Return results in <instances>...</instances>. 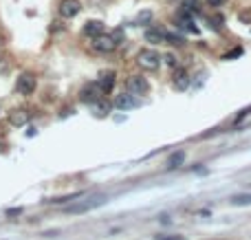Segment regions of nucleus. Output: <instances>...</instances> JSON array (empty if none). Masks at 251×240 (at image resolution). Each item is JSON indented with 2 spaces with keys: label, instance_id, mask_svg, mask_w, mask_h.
I'll list each match as a JSON object with an SVG mask.
<instances>
[{
  "label": "nucleus",
  "instance_id": "21",
  "mask_svg": "<svg viewBox=\"0 0 251 240\" xmlns=\"http://www.w3.org/2000/svg\"><path fill=\"white\" fill-rule=\"evenodd\" d=\"M240 53H242V48H234V51L232 53H227V55H225V58H236V55H240Z\"/></svg>",
  "mask_w": 251,
  "mask_h": 240
},
{
  "label": "nucleus",
  "instance_id": "9",
  "mask_svg": "<svg viewBox=\"0 0 251 240\" xmlns=\"http://www.w3.org/2000/svg\"><path fill=\"white\" fill-rule=\"evenodd\" d=\"M174 88L176 91H185V88L190 86V75L183 71V68H174Z\"/></svg>",
  "mask_w": 251,
  "mask_h": 240
},
{
  "label": "nucleus",
  "instance_id": "17",
  "mask_svg": "<svg viewBox=\"0 0 251 240\" xmlns=\"http://www.w3.org/2000/svg\"><path fill=\"white\" fill-rule=\"evenodd\" d=\"M163 62L170 68H179V58H176L174 53H166V55H163Z\"/></svg>",
  "mask_w": 251,
  "mask_h": 240
},
{
  "label": "nucleus",
  "instance_id": "15",
  "mask_svg": "<svg viewBox=\"0 0 251 240\" xmlns=\"http://www.w3.org/2000/svg\"><path fill=\"white\" fill-rule=\"evenodd\" d=\"M101 31H104V24H101L100 20H90V22H86V27H84L86 35H97V33H101Z\"/></svg>",
  "mask_w": 251,
  "mask_h": 240
},
{
  "label": "nucleus",
  "instance_id": "10",
  "mask_svg": "<svg viewBox=\"0 0 251 240\" xmlns=\"http://www.w3.org/2000/svg\"><path fill=\"white\" fill-rule=\"evenodd\" d=\"M115 86V73H104L101 77H97V88H100V93H110Z\"/></svg>",
  "mask_w": 251,
  "mask_h": 240
},
{
  "label": "nucleus",
  "instance_id": "14",
  "mask_svg": "<svg viewBox=\"0 0 251 240\" xmlns=\"http://www.w3.org/2000/svg\"><path fill=\"white\" fill-rule=\"evenodd\" d=\"M146 40L150 44H163V42H166V33L159 31V29H148L146 31Z\"/></svg>",
  "mask_w": 251,
  "mask_h": 240
},
{
  "label": "nucleus",
  "instance_id": "1",
  "mask_svg": "<svg viewBox=\"0 0 251 240\" xmlns=\"http://www.w3.org/2000/svg\"><path fill=\"white\" fill-rule=\"evenodd\" d=\"M159 64H161V55L154 48H141L137 53V66L141 71H156Z\"/></svg>",
  "mask_w": 251,
  "mask_h": 240
},
{
  "label": "nucleus",
  "instance_id": "5",
  "mask_svg": "<svg viewBox=\"0 0 251 240\" xmlns=\"http://www.w3.org/2000/svg\"><path fill=\"white\" fill-rule=\"evenodd\" d=\"M57 11H60V16L64 20H71L82 11V2L80 0H62L60 7H57Z\"/></svg>",
  "mask_w": 251,
  "mask_h": 240
},
{
  "label": "nucleus",
  "instance_id": "2",
  "mask_svg": "<svg viewBox=\"0 0 251 240\" xmlns=\"http://www.w3.org/2000/svg\"><path fill=\"white\" fill-rule=\"evenodd\" d=\"M117 40H115V35H108V33H97V35H93V48L95 51H100V53H113L115 48H117Z\"/></svg>",
  "mask_w": 251,
  "mask_h": 240
},
{
  "label": "nucleus",
  "instance_id": "23",
  "mask_svg": "<svg viewBox=\"0 0 251 240\" xmlns=\"http://www.w3.org/2000/svg\"><path fill=\"white\" fill-rule=\"evenodd\" d=\"M209 5H223V0H209Z\"/></svg>",
  "mask_w": 251,
  "mask_h": 240
},
{
  "label": "nucleus",
  "instance_id": "4",
  "mask_svg": "<svg viewBox=\"0 0 251 240\" xmlns=\"http://www.w3.org/2000/svg\"><path fill=\"white\" fill-rule=\"evenodd\" d=\"M126 86H128V93H133V95H146L150 84H148V80L143 75H130L126 80Z\"/></svg>",
  "mask_w": 251,
  "mask_h": 240
},
{
  "label": "nucleus",
  "instance_id": "19",
  "mask_svg": "<svg viewBox=\"0 0 251 240\" xmlns=\"http://www.w3.org/2000/svg\"><path fill=\"white\" fill-rule=\"evenodd\" d=\"M20 214H22V209H20V207H14V209H7V216H20Z\"/></svg>",
  "mask_w": 251,
  "mask_h": 240
},
{
  "label": "nucleus",
  "instance_id": "22",
  "mask_svg": "<svg viewBox=\"0 0 251 240\" xmlns=\"http://www.w3.org/2000/svg\"><path fill=\"white\" fill-rule=\"evenodd\" d=\"M212 22H214L216 29H218V27H223V16H220V18H218V16H216V18H212Z\"/></svg>",
  "mask_w": 251,
  "mask_h": 240
},
{
  "label": "nucleus",
  "instance_id": "7",
  "mask_svg": "<svg viewBox=\"0 0 251 240\" xmlns=\"http://www.w3.org/2000/svg\"><path fill=\"white\" fill-rule=\"evenodd\" d=\"M29 119H31V112L24 111V108H14V111L9 112V124L16 126V128H20V126H27Z\"/></svg>",
  "mask_w": 251,
  "mask_h": 240
},
{
  "label": "nucleus",
  "instance_id": "3",
  "mask_svg": "<svg viewBox=\"0 0 251 240\" xmlns=\"http://www.w3.org/2000/svg\"><path fill=\"white\" fill-rule=\"evenodd\" d=\"M38 86V80H35L33 73H20L18 80H16V91L20 95H31Z\"/></svg>",
  "mask_w": 251,
  "mask_h": 240
},
{
  "label": "nucleus",
  "instance_id": "6",
  "mask_svg": "<svg viewBox=\"0 0 251 240\" xmlns=\"http://www.w3.org/2000/svg\"><path fill=\"white\" fill-rule=\"evenodd\" d=\"M137 106H139V101L134 99L133 93H121V95L115 97V108H117V111H133Z\"/></svg>",
  "mask_w": 251,
  "mask_h": 240
},
{
  "label": "nucleus",
  "instance_id": "18",
  "mask_svg": "<svg viewBox=\"0 0 251 240\" xmlns=\"http://www.w3.org/2000/svg\"><path fill=\"white\" fill-rule=\"evenodd\" d=\"M150 20H152V11H148V9L137 16V24H148Z\"/></svg>",
  "mask_w": 251,
  "mask_h": 240
},
{
  "label": "nucleus",
  "instance_id": "12",
  "mask_svg": "<svg viewBox=\"0 0 251 240\" xmlns=\"http://www.w3.org/2000/svg\"><path fill=\"white\" fill-rule=\"evenodd\" d=\"M100 203H104V201H90V203H77V205H71V207H67V214H84V211L93 209V207H95V205H100Z\"/></svg>",
  "mask_w": 251,
  "mask_h": 240
},
{
  "label": "nucleus",
  "instance_id": "16",
  "mask_svg": "<svg viewBox=\"0 0 251 240\" xmlns=\"http://www.w3.org/2000/svg\"><path fill=\"white\" fill-rule=\"evenodd\" d=\"M232 203L234 205H251V194H236Z\"/></svg>",
  "mask_w": 251,
  "mask_h": 240
},
{
  "label": "nucleus",
  "instance_id": "11",
  "mask_svg": "<svg viewBox=\"0 0 251 240\" xmlns=\"http://www.w3.org/2000/svg\"><path fill=\"white\" fill-rule=\"evenodd\" d=\"M183 163H185V152L183 150H176V152H172L170 157H167V170H176V168H181Z\"/></svg>",
  "mask_w": 251,
  "mask_h": 240
},
{
  "label": "nucleus",
  "instance_id": "13",
  "mask_svg": "<svg viewBox=\"0 0 251 240\" xmlns=\"http://www.w3.org/2000/svg\"><path fill=\"white\" fill-rule=\"evenodd\" d=\"M93 115L95 117H106L110 112V108H113V106L108 104V101H104V99H97V101H93Z\"/></svg>",
  "mask_w": 251,
  "mask_h": 240
},
{
  "label": "nucleus",
  "instance_id": "20",
  "mask_svg": "<svg viewBox=\"0 0 251 240\" xmlns=\"http://www.w3.org/2000/svg\"><path fill=\"white\" fill-rule=\"evenodd\" d=\"M156 240H183L181 236H159Z\"/></svg>",
  "mask_w": 251,
  "mask_h": 240
},
{
  "label": "nucleus",
  "instance_id": "8",
  "mask_svg": "<svg viewBox=\"0 0 251 240\" xmlns=\"http://www.w3.org/2000/svg\"><path fill=\"white\" fill-rule=\"evenodd\" d=\"M80 99L86 101V104H93V101L100 99V88H97V84H90V86H84V88H82Z\"/></svg>",
  "mask_w": 251,
  "mask_h": 240
}]
</instances>
